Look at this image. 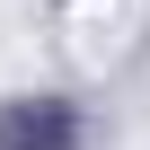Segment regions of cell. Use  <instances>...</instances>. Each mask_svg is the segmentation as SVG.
Listing matches in <instances>:
<instances>
[{
    "label": "cell",
    "instance_id": "cell-1",
    "mask_svg": "<svg viewBox=\"0 0 150 150\" xmlns=\"http://www.w3.org/2000/svg\"><path fill=\"white\" fill-rule=\"evenodd\" d=\"M62 141H71V115L62 106H35V115L18 106L9 124H0V150H62Z\"/></svg>",
    "mask_w": 150,
    "mask_h": 150
}]
</instances>
